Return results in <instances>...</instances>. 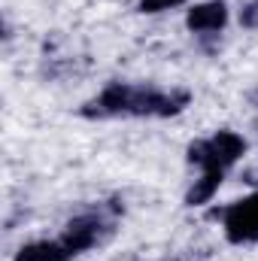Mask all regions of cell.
<instances>
[{
  "label": "cell",
  "mask_w": 258,
  "mask_h": 261,
  "mask_svg": "<svg viewBox=\"0 0 258 261\" xmlns=\"http://www.w3.org/2000/svg\"><path fill=\"white\" fill-rule=\"evenodd\" d=\"M243 155V140L231 130H219L207 143H192L189 146V161L200 164L203 170H225Z\"/></svg>",
  "instance_id": "cell-1"
},
{
  "label": "cell",
  "mask_w": 258,
  "mask_h": 261,
  "mask_svg": "<svg viewBox=\"0 0 258 261\" xmlns=\"http://www.w3.org/2000/svg\"><path fill=\"white\" fill-rule=\"evenodd\" d=\"M225 231L231 243H243V240H258V195L249 200L234 203L225 213Z\"/></svg>",
  "instance_id": "cell-2"
},
{
  "label": "cell",
  "mask_w": 258,
  "mask_h": 261,
  "mask_svg": "<svg viewBox=\"0 0 258 261\" xmlns=\"http://www.w3.org/2000/svg\"><path fill=\"white\" fill-rule=\"evenodd\" d=\"M131 85H122V82H116V85H110L94 103H91V110H85L88 116H116V113H131Z\"/></svg>",
  "instance_id": "cell-3"
},
{
  "label": "cell",
  "mask_w": 258,
  "mask_h": 261,
  "mask_svg": "<svg viewBox=\"0 0 258 261\" xmlns=\"http://www.w3.org/2000/svg\"><path fill=\"white\" fill-rule=\"evenodd\" d=\"M225 18H228L225 3L222 0H210V3L194 6L192 12H189V18H186V24L192 31H219L225 24Z\"/></svg>",
  "instance_id": "cell-4"
},
{
  "label": "cell",
  "mask_w": 258,
  "mask_h": 261,
  "mask_svg": "<svg viewBox=\"0 0 258 261\" xmlns=\"http://www.w3.org/2000/svg\"><path fill=\"white\" fill-rule=\"evenodd\" d=\"M64 246L76 255V252H82V249H88L94 240H97V222L94 219H73L70 225H67L64 231Z\"/></svg>",
  "instance_id": "cell-5"
},
{
  "label": "cell",
  "mask_w": 258,
  "mask_h": 261,
  "mask_svg": "<svg viewBox=\"0 0 258 261\" xmlns=\"http://www.w3.org/2000/svg\"><path fill=\"white\" fill-rule=\"evenodd\" d=\"M73 255L64 246V240H43V243H31V246H21V252L15 255V261H67Z\"/></svg>",
  "instance_id": "cell-6"
},
{
  "label": "cell",
  "mask_w": 258,
  "mask_h": 261,
  "mask_svg": "<svg viewBox=\"0 0 258 261\" xmlns=\"http://www.w3.org/2000/svg\"><path fill=\"white\" fill-rule=\"evenodd\" d=\"M219 182H222V170H203V176L197 179V186H194L192 192H189V203L192 206H197V203H207L210 197H213V192L219 189Z\"/></svg>",
  "instance_id": "cell-7"
},
{
  "label": "cell",
  "mask_w": 258,
  "mask_h": 261,
  "mask_svg": "<svg viewBox=\"0 0 258 261\" xmlns=\"http://www.w3.org/2000/svg\"><path fill=\"white\" fill-rule=\"evenodd\" d=\"M179 3H186V0H140V9L143 12H161V9H170Z\"/></svg>",
  "instance_id": "cell-8"
},
{
  "label": "cell",
  "mask_w": 258,
  "mask_h": 261,
  "mask_svg": "<svg viewBox=\"0 0 258 261\" xmlns=\"http://www.w3.org/2000/svg\"><path fill=\"white\" fill-rule=\"evenodd\" d=\"M240 21H243L246 28H258V0L255 3H249V6L240 12Z\"/></svg>",
  "instance_id": "cell-9"
}]
</instances>
